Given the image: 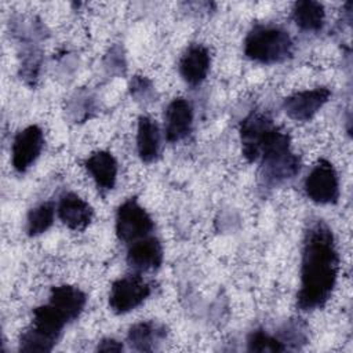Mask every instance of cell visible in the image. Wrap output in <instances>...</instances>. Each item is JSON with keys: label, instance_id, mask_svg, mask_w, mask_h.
I'll use <instances>...</instances> for the list:
<instances>
[{"label": "cell", "instance_id": "cell-1", "mask_svg": "<svg viewBox=\"0 0 353 353\" xmlns=\"http://www.w3.org/2000/svg\"><path fill=\"white\" fill-rule=\"evenodd\" d=\"M338 270L339 255L332 230L323 221H316L305 233L298 307L301 310L323 307L336 284Z\"/></svg>", "mask_w": 353, "mask_h": 353}, {"label": "cell", "instance_id": "cell-5", "mask_svg": "<svg viewBox=\"0 0 353 353\" xmlns=\"http://www.w3.org/2000/svg\"><path fill=\"white\" fill-rule=\"evenodd\" d=\"M307 197L317 204H334L339 197V179L334 165L320 159L305 179Z\"/></svg>", "mask_w": 353, "mask_h": 353}, {"label": "cell", "instance_id": "cell-15", "mask_svg": "<svg viewBox=\"0 0 353 353\" xmlns=\"http://www.w3.org/2000/svg\"><path fill=\"white\" fill-rule=\"evenodd\" d=\"M262 178L268 185H277L294 178L301 170V160L291 150L262 160Z\"/></svg>", "mask_w": 353, "mask_h": 353}, {"label": "cell", "instance_id": "cell-21", "mask_svg": "<svg viewBox=\"0 0 353 353\" xmlns=\"http://www.w3.org/2000/svg\"><path fill=\"white\" fill-rule=\"evenodd\" d=\"M247 346L250 352H284L287 350L285 346L283 345V342L276 338L269 335L268 332H265L263 330H255L248 335L247 339Z\"/></svg>", "mask_w": 353, "mask_h": 353}, {"label": "cell", "instance_id": "cell-12", "mask_svg": "<svg viewBox=\"0 0 353 353\" xmlns=\"http://www.w3.org/2000/svg\"><path fill=\"white\" fill-rule=\"evenodd\" d=\"M210 52L201 44H192L181 57L179 73L190 85H199L210 70Z\"/></svg>", "mask_w": 353, "mask_h": 353}, {"label": "cell", "instance_id": "cell-13", "mask_svg": "<svg viewBox=\"0 0 353 353\" xmlns=\"http://www.w3.org/2000/svg\"><path fill=\"white\" fill-rule=\"evenodd\" d=\"M59 219L72 230H84L92 219V207L76 193H66L58 204Z\"/></svg>", "mask_w": 353, "mask_h": 353}, {"label": "cell", "instance_id": "cell-11", "mask_svg": "<svg viewBox=\"0 0 353 353\" xmlns=\"http://www.w3.org/2000/svg\"><path fill=\"white\" fill-rule=\"evenodd\" d=\"M163 262V247L156 237H143L131 244L127 252V263L137 272L159 269Z\"/></svg>", "mask_w": 353, "mask_h": 353}, {"label": "cell", "instance_id": "cell-6", "mask_svg": "<svg viewBox=\"0 0 353 353\" xmlns=\"http://www.w3.org/2000/svg\"><path fill=\"white\" fill-rule=\"evenodd\" d=\"M150 295V285L139 276L130 274L113 281L109 292V306L117 314L134 310Z\"/></svg>", "mask_w": 353, "mask_h": 353}, {"label": "cell", "instance_id": "cell-7", "mask_svg": "<svg viewBox=\"0 0 353 353\" xmlns=\"http://www.w3.org/2000/svg\"><path fill=\"white\" fill-rule=\"evenodd\" d=\"M277 125L263 113H251L240 125V141L243 156L248 161H256L262 148Z\"/></svg>", "mask_w": 353, "mask_h": 353}, {"label": "cell", "instance_id": "cell-9", "mask_svg": "<svg viewBox=\"0 0 353 353\" xmlns=\"http://www.w3.org/2000/svg\"><path fill=\"white\" fill-rule=\"evenodd\" d=\"M331 91L325 87L294 92L283 102V108L288 117L296 121L310 120L330 99Z\"/></svg>", "mask_w": 353, "mask_h": 353}, {"label": "cell", "instance_id": "cell-4", "mask_svg": "<svg viewBox=\"0 0 353 353\" xmlns=\"http://www.w3.org/2000/svg\"><path fill=\"white\" fill-rule=\"evenodd\" d=\"M153 221L146 210L135 200L128 199L116 212V234L124 243H134L153 230Z\"/></svg>", "mask_w": 353, "mask_h": 353}, {"label": "cell", "instance_id": "cell-18", "mask_svg": "<svg viewBox=\"0 0 353 353\" xmlns=\"http://www.w3.org/2000/svg\"><path fill=\"white\" fill-rule=\"evenodd\" d=\"M165 328L154 321H141L134 324L127 335L128 343L132 349L139 352H150L154 345L165 336Z\"/></svg>", "mask_w": 353, "mask_h": 353}, {"label": "cell", "instance_id": "cell-3", "mask_svg": "<svg viewBox=\"0 0 353 353\" xmlns=\"http://www.w3.org/2000/svg\"><path fill=\"white\" fill-rule=\"evenodd\" d=\"M66 319L50 303L33 310V320L19 339L21 352H51L57 345Z\"/></svg>", "mask_w": 353, "mask_h": 353}, {"label": "cell", "instance_id": "cell-22", "mask_svg": "<svg viewBox=\"0 0 353 353\" xmlns=\"http://www.w3.org/2000/svg\"><path fill=\"white\" fill-rule=\"evenodd\" d=\"M97 350H99V352H121L123 345H121V342H117L116 339L106 338L98 343Z\"/></svg>", "mask_w": 353, "mask_h": 353}, {"label": "cell", "instance_id": "cell-14", "mask_svg": "<svg viewBox=\"0 0 353 353\" xmlns=\"http://www.w3.org/2000/svg\"><path fill=\"white\" fill-rule=\"evenodd\" d=\"M85 302V294L80 288L68 284L52 287L48 301V303L55 307L66 319L68 323L76 320L80 316Z\"/></svg>", "mask_w": 353, "mask_h": 353}, {"label": "cell", "instance_id": "cell-17", "mask_svg": "<svg viewBox=\"0 0 353 353\" xmlns=\"http://www.w3.org/2000/svg\"><path fill=\"white\" fill-rule=\"evenodd\" d=\"M137 149L142 161L150 163L159 157L160 153V131L153 119L141 116L138 120Z\"/></svg>", "mask_w": 353, "mask_h": 353}, {"label": "cell", "instance_id": "cell-20", "mask_svg": "<svg viewBox=\"0 0 353 353\" xmlns=\"http://www.w3.org/2000/svg\"><path fill=\"white\" fill-rule=\"evenodd\" d=\"M55 207L54 203L47 201L30 210L26 221V232L29 236H39L44 233L54 222Z\"/></svg>", "mask_w": 353, "mask_h": 353}, {"label": "cell", "instance_id": "cell-8", "mask_svg": "<svg viewBox=\"0 0 353 353\" xmlns=\"http://www.w3.org/2000/svg\"><path fill=\"white\" fill-rule=\"evenodd\" d=\"M44 146V135L39 125H29L19 131L12 142L11 161L17 172H25L40 156Z\"/></svg>", "mask_w": 353, "mask_h": 353}, {"label": "cell", "instance_id": "cell-10", "mask_svg": "<svg viewBox=\"0 0 353 353\" xmlns=\"http://www.w3.org/2000/svg\"><path fill=\"white\" fill-rule=\"evenodd\" d=\"M193 125V109L185 98L172 99L164 113V132L168 142H179L186 138Z\"/></svg>", "mask_w": 353, "mask_h": 353}, {"label": "cell", "instance_id": "cell-2", "mask_svg": "<svg viewBox=\"0 0 353 353\" xmlns=\"http://www.w3.org/2000/svg\"><path fill=\"white\" fill-rule=\"evenodd\" d=\"M244 54L261 63L283 62L292 54V39L280 26L258 23L244 40Z\"/></svg>", "mask_w": 353, "mask_h": 353}, {"label": "cell", "instance_id": "cell-16", "mask_svg": "<svg viewBox=\"0 0 353 353\" xmlns=\"http://www.w3.org/2000/svg\"><path fill=\"white\" fill-rule=\"evenodd\" d=\"M84 167L99 189L110 190L114 188L117 178V161L112 153L98 150L84 161Z\"/></svg>", "mask_w": 353, "mask_h": 353}, {"label": "cell", "instance_id": "cell-19", "mask_svg": "<svg viewBox=\"0 0 353 353\" xmlns=\"http://www.w3.org/2000/svg\"><path fill=\"white\" fill-rule=\"evenodd\" d=\"M324 7L319 1L301 0L294 4L292 18L298 28L306 32H317L324 23Z\"/></svg>", "mask_w": 353, "mask_h": 353}]
</instances>
